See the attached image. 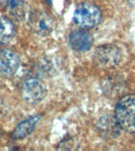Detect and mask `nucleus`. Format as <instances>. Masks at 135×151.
Listing matches in <instances>:
<instances>
[{
  "mask_svg": "<svg viewBox=\"0 0 135 151\" xmlns=\"http://www.w3.org/2000/svg\"><path fill=\"white\" fill-rule=\"evenodd\" d=\"M114 118L121 129L129 133H135V94L123 97L118 101Z\"/></svg>",
  "mask_w": 135,
  "mask_h": 151,
  "instance_id": "f257e3e1",
  "label": "nucleus"
},
{
  "mask_svg": "<svg viewBox=\"0 0 135 151\" xmlns=\"http://www.w3.org/2000/svg\"><path fill=\"white\" fill-rule=\"evenodd\" d=\"M102 13L97 5L82 2L77 6L73 13V21L84 29L93 28L100 23Z\"/></svg>",
  "mask_w": 135,
  "mask_h": 151,
  "instance_id": "f03ea898",
  "label": "nucleus"
},
{
  "mask_svg": "<svg viewBox=\"0 0 135 151\" xmlns=\"http://www.w3.org/2000/svg\"><path fill=\"white\" fill-rule=\"evenodd\" d=\"M123 53L118 46L115 44H104L95 50L93 63L98 68H111L120 63Z\"/></svg>",
  "mask_w": 135,
  "mask_h": 151,
  "instance_id": "7ed1b4c3",
  "label": "nucleus"
},
{
  "mask_svg": "<svg viewBox=\"0 0 135 151\" xmlns=\"http://www.w3.org/2000/svg\"><path fill=\"white\" fill-rule=\"evenodd\" d=\"M22 94L27 102L37 104L44 100L47 94V90L41 80L36 78H29L24 82Z\"/></svg>",
  "mask_w": 135,
  "mask_h": 151,
  "instance_id": "20e7f679",
  "label": "nucleus"
},
{
  "mask_svg": "<svg viewBox=\"0 0 135 151\" xmlns=\"http://www.w3.org/2000/svg\"><path fill=\"white\" fill-rule=\"evenodd\" d=\"M20 59L16 53L9 49H0V76L11 77L17 72Z\"/></svg>",
  "mask_w": 135,
  "mask_h": 151,
  "instance_id": "39448f33",
  "label": "nucleus"
},
{
  "mask_svg": "<svg viewBox=\"0 0 135 151\" xmlns=\"http://www.w3.org/2000/svg\"><path fill=\"white\" fill-rule=\"evenodd\" d=\"M68 42L71 49L77 52H85L92 47L93 43L92 35L82 29H75L69 35Z\"/></svg>",
  "mask_w": 135,
  "mask_h": 151,
  "instance_id": "423d86ee",
  "label": "nucleus"
},
{
  "mask_svg": "<svg viewBox=\"0 0 135 151\" xmlns=\"http://www.w3.org/2000/svg\"><path fill=\"white\" fill-rule=\"evenodd\" d=\"M30 24L37 35L47 36L52 32L54 23L53 19L44 13H36L30 17Z\"/></svg>",
  "mask_w": 135,
  "mask_h": 151,
  "instance_id": "0eeeda50",
  "label": "nucleus"
},
{
  "mask_svg": "<svg viewBox=\"0 0 135 151\" xmlns=\"http://www.w3.org/2000/svg\"><path fill=\"white\" fill-rule=\"evenodd\" d=\"M42 118V115H36L27 118L19 124L12 133V138L15 140L23 139L34 131L36 125Z\"/></svg>",
  "mask_w": 135,
  "mask_h": 151,
  "instance_id": "6e6552de",
  "label": "nucleus"
},
{
  "mask_svg": "<svg viewBox=\"0 0 135 151\" xmlns=\"http://www.w3.org/2000/svg\"><path fill=\"white\" fill-rule=\"evenodd\" d=\"M16 34V28L9 19L0 17V45L7 44Z\"/></svg>",
  "mask_w": 135,
  "mask_h": 151,
  "instance_id": "1a4fd4ad",
  "label": "nucleus"
},
{
  "mask_svg": "<svg viewBox=\"0 0 135 151\" xmlns=\"http://www.w3.org/2000/svg\"><path fill=\"white\" fill-rule=\"evenodd\" d=\"M0 3L10 13L18 14L22 9L24 0H0Z\"/></svg>",
  "mask_w": 135,
  "mask_h": 151,
  "instance_id": "9d476101",
  "label": "nucleus"
},
{
  "mask_svg": "<svg viewBox=\"0 0 135 151\" xmlns=\"http://www.w3.org/2000/svg\"><path fill=\"white\" fill-rule=\"evenodd\" d=\"M47 2H49V3H51V0H46Z\"/></svg>",
  "mask_w": 135,
  "mask_h": 151,
  "instance_id": "9b49d317",
  "label": "nucleus"
}]
</instances>
